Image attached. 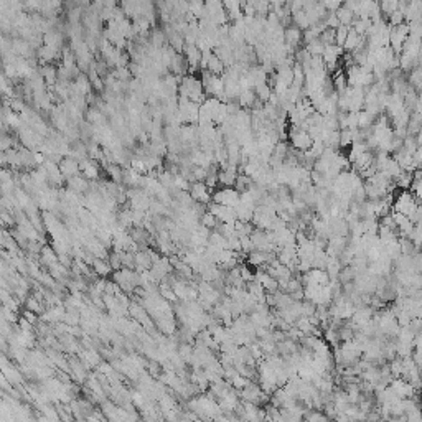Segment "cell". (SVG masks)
<instances>
[{
    "mask_svg": "<svg viewBox=\"0 0 422 422\" xmlns=\"http://www.w3.org/2000/svg\"><path fill=\"white\" fill-rule=\"evenodd\" d=\"M121 261H122V267H129V269H135V254L131 251H121Z\"/></svg>",
    "mask_w": 422,
    "mask_h": 422,
    "instance_id": "47",
    "label": "cell"
},
{
    "mask_svg": "<svg viewBox=\"0 0 422 422\" xmlns=\"http://www.w3.org/2000/svg\"><path fill=\"white\" fill-rule=\"evenodd\" d=\"M375 313H376L375 308L371 305H361V307L355 308V313H353V317H351V320L356 323V327H361L370 320H373V315H375Z\"/></svg>",
    "mask_w": 422,
    "mask_h": 422,
    "instance_id": "14",
    "label": "cell"
},
{
    "mask_svg": "<svg viewBox=\"0 0 422 422\" xmlns=\"http://www.w3.org/2000/svg\"><path fill=\"white\" fill-rule=\"evenodd\" d=\"M305 48H307V51L310 53L312 56H322L323 51H325V45H323L320 38H315V40L308 41L307 45H305Z\"/></svg>",
    "mask_w": 422,
    "mask_h": 422,
    "instance_id": "39",
    "label": "cell"
},
{
    "mask_svg": "<svg viewBox=\"0 0 422 422\" xmlns=\"http://www.w3.org/2000/svg\"><path fill=\"white\" fill-rule=\"evenodd\" d=\"M200 79H202V83H203V88H205L207 96H214L223 102L228 101L226 99L223 76H218V74L210 73L208 69H202V71H200Z\"/></svg>",
    "mask_w": 422,
    "mask_h": 422,
    "instance_id": "2",
    "label": "cell"
},
{
    "mask_svg": "<svg viewBox=\"0 0 422 422\" xmlns=\"http://www.w3.org/2000/svg\"><path fill=\"white\" fill-rule=\"evenodd\" d=\"M338 15V18L340 21H342V25H346V26H351L355 23V20H356V15L355 12L351 10L350 7H346V5H342L338 10H335Z\"/></svg>",
    "mask_w": 422,
    "mask_h": 422,
    "instance_id": "33",
    "label": "cell"
},
{
    "mask_svg": "<svg viewBox=\"0 0 422 422\" xmlns=\"http://www.w3.org/2000/svg\"><path fill=\"white\" fill-rule=\"evenodd\" d=\"M257 101V96H256V91L254 89H244L241 91L239 97H237V102H239V106L242 109H252L254 104H256Z\"/></svg>",
    "mask_w": 422,
    "mask_h": 422,
    "instance_id": "30",
    "label": "cell"
},
{
    "mask_svg": "<svg viewBox=\"0 0 422 422\" xmlns=\"http://www.w3.org/2000/svg\"><path fill=\"white\" fill-rule=\"evenodd\" d=\"M101 162L99 160H94V159H84L81 160V173L88 178L91 182H96L99 180L101 177V170H102V165H99Z\"/></svg>",
    "mask_w": 422,
    "mask_h": 422,
    "instance_id": "10",
    "label": "cell"
},
{
    "mask_svg": "<svg viewBox=\"0 0 422 422\" xmlns=\"http://www.w3.org/2000/svg\"><path fill=\"white\" fill-rule=\"evenodd\" d=\"M332 81H333V88H335V91H337L338 94L345 93V91L348 89V86H350L348 84V78H346V73H343L342 68H338L337 71L333 73Z\"/></svg>",
    "mask_w": 422,
    "mask_h": 422,
    "instance_id": "28",
    "label": "cell"
},
{
    "mask_svg": "<svg viewBox=\"0 0 422 422\" xmlns=\"http://www.w3.org/2000/svg\"><path fill=\"white\" fill-rule=\"evenodd\" d=\"M414 111L416 112H419V114H422V94L418 96V101H416V107H414Z\"/></svg>",
    "mask_w": 422,
    "mask_h": 422,
    "instance_id": "55",
    "label": "cell"
},
{
    "mask_svg": "<svg viewBox=\"0 0 422 422\" xmlns=\"http://www.w3.org/2000/svg\"><path fill=\"white\" fill-rule=\"evenodd\" d=\"M66 187L76 193H86L91 187V180H88L83 173H79V175L66 178Z\"/></svg>",
    "mask_w": 422,
    "mask_h": 422,
    "instance_id": "15",
    "label": "cell"
},
{
    "mask_svg": "<svg viewBox=\"0 0 422 422\" xmlns=\"http://www.w3.org/2000/svg\"><path fill=\"white\" fill-rule=\"evenodd\" d=\"M188 192H190L195 202H200L205 205H210L213 202V190H211L205 182H193Z\"/></svg>",
    "mask_w": 422,
    "mask_h": 422,
    "instance_id": "7",
    "label": "cell"
},
{
    "mask_svg": "<svg viewBox=\"0 0 422 422\" xmlns=\"http://www.w3.org/2000/svg\"><path fill=\"white\" fill-rule=\"evenodd\" d=\"M237 175H239V173H237V167L228 165L226 169H219V173H218L219 187H234Z\"/></svg>",
    "mask_w": 422,
    "mask_h": 422,
    "instance_id": "17",
    "label": "cell"
},
{
    "mask_svg": "<svg viewBox=\"0 0 422 422\" xmlns=\"http://www.w3.org/2000/svg\"><path fill=\"white\" fill-rule=\"evenodd\" d=\"M414 182V172H409V170H403L399 175L394 178V183H396V187L399 190H408L411 188Z\"/></svg>",
    "mask_w": 422,
    "mask_h": 422,
    "instance_id": "32",
    "label": "cell"
},
{
    "mask_svg": "<svg viewBox=\"0 0 422 422\" xmlns=\"http://www.w3.org/2000/svg\"><path fill=\"white\" fill-rule=\"evenodd\" d=\"M380 5H381V12L383 15H391L393 12H396L401 7V0H380Z\"/></svg>",
    "mask_w": 422,
    "mask_h": 422,
    "instance_id": "41",
    "label": "cell"
},
{
    "mask_svg": "<svg viewBox=\"0 0 422 422\" xmlns=\"http://www.w3.org/2000/svg\"><path fill=\"white\" fill-rule=\"evenodd\" d=\"M18 312H15L12 310V308H8V307H5L2 308V318L3 320H7L10 323H18V315H17Z\"/></svg>",
    "mask_w": 422,
    "mask_h": 422,
    "instance_id": "50",
    "label": "cell"
},
{
    "mask_svg": "<svg viewBox=\"0 0 422 422\" xmlns=\"http://www.w3.org/2000/svg\"><path fill=\"white\" fill-rule=\"evenodd\" d=\"M152 266H154V261H152V257H150L149 247L145 251L135 252V270L142 272V270H149Z\"/></svg>",
    "mask_w": 422,
    "mask_h": 422,
    "instance_id": "23",
    "label": "cell"
},
{
    "mask_svg": "<svg viewBox=\"0 0 422 422\" xmlns=\"http://www.w3.org/2000/svg\"><path fill=\"white\" fill-rule=\"evenodd\" d=\"M107 261H109V264H111L112 269H114V270L122 269V261H121V254H119V252L111 251V252H109V257H107Z\"/></svg>",
    "mask_w": 422,
    "mask_h": 422,
    "instance_id": "51",
    "label": "cell"
},
{
    "mask_svg": "<svg viewBox=\"0 0 422 422\" xmlns=\"http://www.w3.org/2000/svg\"><path fill=\"white\" fill-rule=\"evenodd\" d=\"M292 21H294V25L299 26L300 30H307V28H310V26H312L310 18H308L305 8H302V10H299V12L292 13Z\"/></svg>",
    "mask_w": 422,
    "mask_h": 422,
    "instance_id": "35",
    "label": "cell"
},
{
    "mask_svg": "<svg viewBox=\"0 0 422 422\" xmlns=\"http://www.w3.org/2000/svg\"><path fill=\"white\" fill-rule=\"evenodd\" d=\"M254 183V180L251 177H247L246 173H239V175H237V180H236V185H234V188L239 193H242V192H247L251 188V185Z\"/></svg>",
    "mask_w": 422,
    "mask_h": 422,
    "instance_id": "40",
    "label": "cell"
},
{
    "mask_svg": "<svg viewBox=\"0 0 422 422\" xmlns=\"http://www.w3.org/2000/svg\"><path fill=\"white\" fill-rule=\"evenodd\" d=\"M409 36V25L401 23L396 26H391V36H389V46L393 48L398 55H401L403 46Z\"/></svg>",
    "mask_w": 422,
    "mask_h": 422,
    "instance_id": "6",
    "label": "cell"
},
{
    "mask_svg": "<svg viewBox=\"0 0 422 422\" xmlns=\"http://www.w3.org/2000/svg\"><path fill=\"white\" fill-rule=\"evenodd\" d=\"M223 5H224V10L231 21L241 20L244 17V10H242L241 0H223Z\"/></svg>",
    "mask_w": 422,
    "mask_h": 422,
    "instance_id": "19",
    "label": "cell"
},
{
    "mask_svg": "<svg viewBox=\"0 0 422 422\" xmlns=\"http://www.w3.org/2000/svg\"><path fill=\"white\" fill-rule=\"evenodd\" d=\"M208 211H211L216 218L219 219V223H236V210L232 207H226V205H219L211 202L208 205Z\"/></svg>",
    "mask_w": 422,
    "mask_h": 422,
    "instance_id": "8",
    "label": "cell"
},
{
    "mask_svg": "<svg viewBox=\"0 0 422 422\" xmlns=\"http://www.w3.org/2000/svg\"><path fill=\"white\" fill-rule=\"evenodd\" d=\"M59 169H61L63 175L66 177V178L79 175V173H81V162L78 159H74V157H71V155H66L61 162H59Z\"/></svg>",
    "mask_w": 422,
    "mask_h": 422,
    "instance_id": "11",
    "label": "cell"
},
{
    "mask_svg": "<svg viewBox=\"0 0 422 422\" xmlns=\"http://www.w3.org/2000/svg\"><path fill=\"white\" fill-rule=\"evenodd\" d=\"M256 280L257 282H261L264 285V289H266V292H269V294H274V292H277L280 287H279V280L272 277L267 270H257L256 272Z\"/></svg>",
    "mask_w": 422,
    "mask_h": 422,
    "instance_id": "18",
    "label": "cell"
},
{
    "mask_svg": "<svg viewBox=\"0 0 422 422\" xmlns=\"http://www.w3.org/2000/svg\"><path fill=\"white\" fill-rule=\"evenodd\" d=\"M112 74L116 76V79L119 81H131L134 76H132V71H131V68L129 66H119V68H114L112 69Z\"/></svg>",
    "mask_w": 422,
    "mask_h": 422,
    "instance_id": "45",
    "label": "cell"
},
{
    "mask_svg": "<svg viewBox=\"0 0 422 422\" xmlns=\"http://www.w3.org/2000/svg\"><path fill=\"white\" fill-rule=\"evenodd\" d=\"M104 170L107 173V177L111 178V180H114L117 183H124V169L121 165L117 164H107L104 167Z\"/></svg>",
    "mask_w": 422,
    "mask_h": 422,
    "instance_id": "36",
    "label": "cell"
},
{
    "mask_svg": "<svg viewBox=\"0 0 422 422\" xmlns=\"http://www.w3.org/2000/svg\"><path fill=\"white\" fill-rule=\"evenodd\" d=\"M93 270L99 275V277H104V279L109 277V275H112V272H114V269H112L109 261H107V259H99V257L94 259Z\"/></svg>",
    "mask_w": 422,
    "mask_h": 422,
    "instance_id": "29",
    "label": "cell"
},
{
    "mask_svg": "<svg viewBox=\"0 0 422 422\" xmlns=\"http://www.w3.org/2000/svg\"><path fill=\"white\" fill-rule=\"evenodd\" d=\"M254 91H256V96H257V99H259V101H262L264 104H266V102L269 101L270 94L274 93V91H272V88H270V86H269V83H264V84H259V86H256V88H254Z\"/></svg>",
    "mask_w": 422,
    "mask_h": 422,
    "instance_id": "42",
    "label": "cell"
},
{
    "mask_svg": "<svg viewBox=\"0 0 422 422\" xmlns=\"http://www.w3.org/2000/svg\"><path fill=\"white\" fill-rule=\"evenodd\" d=\"M84 119L88 122L93 124V126H101V124H104V122H109V121H106L107 116L99 109V107H96V106H89L88 107Z\"/></svg>",
    "mask_w": 422,
    "mask_h": 422,
    "instance_id": "24",
    "label": "cell"
},
{
    "mask_svg": "<svg viewBox=\"0 0 422 422\" xmlns=\"http://www.w3.org/2000/svg\"><path fill=\"white\" fill-rule=\"evenodd\" d=\"M350 28L351 26H346V25H340L337 28V41L335 43H337L338 46L343 48L345 41H346V36H348V33H350Z\"/></svg>",
    "mask_w": 422,
    "mask_h": 422,
    "instance_id": "48",
    "label": "cell"
},
{
    "mask_svg": "<svg viewBox=\"0 0 422 422\" xmlns=\"http://www.w3.org/2000/svg\"><path fill=\"white\" fill-rule=\"evenodd\" d=\"M18 327H20L21 330H25V332H33V328H35L33 323L26 320L25 317H20V318H18Z\"/></svg>",
    "mask_w": 422,
    "mask_h": 422,
    "instance_id": "53",
    "label": "cell"
},
{
    "mask_svg": "<svg viewBox=\"0 0 422 422\" xmlns=\"http://www.w3.org/2000/svg\"><path fill=\"white\" fill-rule=\"evenodd\" d=\"M43 41H45V45L55 48V50H63L64 48V33L63 31H59L58 28H53V30L48 31V33L43 35Z\"/></svg>",
    "mask_w": 422,
    "mask_h": 422,
    "instance_id": "20",
    "label": "cell"
},
{
    "mask_svg": "<svg viewBox=\"0 0 422 422\" xmlns=\"http://www.w3.org/2000/svg\"><path fill=\"white\" fill-rule=\"evenodd\" d=\"M414 167L416 169H422V145H419L414 152Z\"/></svg>",
    "mask_w": 422,
    "mask_h": 422,
    "instance_id": "54",
    "label": "cell"
},
{
    "mask_svg": "<svg viewBox=\"0 0 422 422\" xmlns=\"http://www.w3.org/2000/svg\"><path fill=\"white\" fill-rule=\"evenodd\" d=\"M25 305H26V308H28V310H33V312L38 313V315H41V313L46 310V308H45V305H46V304H45V300H40L36 295H30V297H26Z\"/></svg>",
    "mask_w": 422,
    "mask_h": 422,
    "instance_id": "37",
    "label": "cell"
},
{
    "mask_svg": "<svg viewBox=\"0 0 422 422\" xmlns=\"http://www.w3.org/2000/svg\"><path fill=\"white\" fill-rule=\"evenodd\" d=\"M170 73L177 74V76L183 78L185 74H188V63H187V58L183 53H175L172 58V63H170Z\"/></svg>",
    "mask_w": 422,
    "mask_h": 422,
    "instance_id": "16",
    "label": "cell"
},
{
    "mask_svg": "<svg viewBox=\"0 0 422 422\" xmlns=\"http://www.w3.org/2000/svg\"><path fill=\"white\" fill-rule=\"evenodd\" d=\"M149 40H150V45H154L157 48H164L165 45H169V40H167V35L162 26H154V28L150 30Z\"/></svg>",
    "mask_w": 422,
    "mask_h": 422,
    "instance_id": "27",
    "label": "cell"
},
{
    "mask_svg": "<svg viewBox=\"0 0 422 422\" xmlns=\"http://www.w3.org/2000/svg\"><path fill=\"white\" fill-rule=\"evenodd\" d=\"M200 224L207 226V228H210V229H216V226L219 224V219L216 218L211 211H207V213H203L202 218H200Z\"/></svg>",
    "mask_w": 422,
    "mask_h": 422,
    "instance_id": "44",
    "label": "cell"
},
{
    "mask_svg": "<svg viewBox=\"0 0 422 422\" xmlns=\"http://www.w3.org/2000/svg\"><path fill=\"white\" fill-rule=\"evenodd\" d=\"M234 210H236V218H237V219H239V221H246V223H252V218H254V211H256V207L239 202V205H237Z\"/></svg>",
    "mask_w": 422,
    "mask_h": 422,
    "instance_id": "26",
    "label": "cell"
},
{
    "mask_svg": "<svg viewBox=\"0 0 422 422\" xmlns=\"http://www.w3.org/2000/svg\"><path fill=\"white\" fill-rule=\"evenodd\" d=\"M411 193L414 195L416 200H418L419 203L422 202V180H416L414 178L413 185H411Z\"/></svg>",
    "mask_w": 422,
    "mask_h": 422,
    "instance_id": "52",
    "label": "cell"
},
{
    "mask_svg": "<svg viewBox=\"0 0 422 422\" xmlns=\"http://www.w3.org/2000/svg\"><path fill=\"white\" fill-rule=\"evenodd\" d=\"M419 406H421V409H422V399H421V401H419Z\"/></svg>",
    "mask_w": 422,
    "mask_h": 422,
    "instance_id": "56",
    "label": "cell"
},
{
    "mask_svg": "<svg viewBox=\"0 0 422 422\" xmlns=\"http://www.w3.org/2000/svg\"><path fill=\"white\" fill-rule=\"evenodd\" d=\"M373 165H375V154H373L371 150H366V152H363L358 157V159L353 162V164H351L353 170L358 172V173H361L366 169H370V167H373Z\"/></svg>",
    "mask_w": 422,
    "mask_h": 422,
    "instance_id": "21",
    "label": "cell"
},
{
    "mask_svg": "<svg viewBox=\"0 0 422 422\" xmlns=\"http://www.w3.org/2000/svg\"><path fill=\"white\" fill-rule=\"evenodd\" d=\"M40 74L43 76V79L46 81L48 88H53L58 83V66H53V64H41L38 68Z\"/></svg>",
    "mask_w": 422,
    "mask_h": 422,
    "instance_id": "22",
    "label": "cell"
},
{
    "mask_svg": "<svg viewBox=\"0 0 422 422\" xmlns=\"http://www.w3.org/2000/svg\"><path fill=\"white\" fill-rule=\"evenodd\" d=\"M323 21H325V25L328 26V28H335V30H337L338 26L342 25V21H340L337 12H328L327 17L323 18Z\"/></svg>",
    "mask_w": 422,
    "mask_h": 422,
    "instance_id": "49",
    "label": "cell"
},
{
    "mask_svg": "<svg viewBox=\"0 0 422 422\" xmlns=\"http://www.w3.org/2000/svg\"><path fill=\"white\" fill-rule=\"evenodd\" d=\"M422 129V114L419 112H411L409 122H408V135H418Z\"/></svg>",
    "mask_w": 422,
    "mask_h": 422,
    "instance_id": "34",
    "label": "cell"
},
{
    "mask_svg": "<svg viewBox=\"0 0 422 422\" xmlns=\"http://www.w3.org/2000/svg\"><path fill=\"white\" fill-rule=\"evenodd\" d=\"M365 45H366V36H361L360 33H356V30L351 26L350 33H348V36H346V41L343 45V50L346 53H353V51L358 50V48L365 46Z\"/></svg>",
    "mask_w": 422,
    "mask_h": 422,
    "instance_id": "12",
    "label": "cell"
},
{
    "mask_svg": "<svg viewBox=\"0 0 422 422\" xmlns=\"http://www.w3.org/2000/svg\"><path fill=\"white\" fill-rule=\"evenodd\" d=\"M69 368H71V371H69V375H71V378L76 383H86V380H88V370H84V368H88L84 363H83V360H76V358H71L69 360Z\"/></svg>",
    "mask_w": 422,
    "mask_h": 422,
    "instance_id": "13",
    "label": "cell"
},
{
    "mask_svg": "<svg viewBox=\"0 0 422 422\" xmlns=\"http://www.w3.org/2000/svg\"><path fill=\"white\" fill-rule=\"evenodd\" d=\"M207 69L210 73H213V74H218V76H221V74H223L224 71H226V64L221 61V59L218 58L213 53V55H211V58H210V61H208V66H207Z\"/></svg>",
    "mask_w": 422,
    "mask_h": 422,
    "instance_id": "38",
    "label": "cell"
},
{
    "mask_svg": "<svg viewBox=\"0 0 422 422\" xmlns=\"http://www.w3.org/2000/svg\"><path fill=\"white\" fill-rule=\"evenodd\" d=\"M183 55H185L188 63V73L197 74V71H200V63H202V51H200V48L195 43H187Z\"/></svg>",
    "mask_w": 422,
    "mask_h": 422,
    "instance_id": "9",
    "label": "cell"
},
{
    "mask_svg": "<svg viewBox=\"0 0 422 422\" xmlns=\"http://www.w3.org/2000/svg\"><path fill=\"white\" fill-rule=\"evenodd\" d=\"M287 140L292 149L300 150V152H307L313 144L312 135L304 126H290L287 131Z\"/></svg>",
    "mask_w": 422,
    "mask_h": 422,
    "instance_id": "4",
    "label": "cell"
},
{
    "mask_svg": "<svg viewBox=\"0 0 422 422\" xmlns=\"http://www.w3.org/2000/svg\"><path fill=\"white\" fill-rule=\"evenodd\" d=\"M346 78H348V84L350 86H360V88H370L371 84L376 83L375 73L370 66H358V64H353V66L346 68Z\"/></svg>",
    "mask_w": 422,
    "mask_h": 422,
    "instance_id": "3",
    "label": "cell"
},
{
    "mask_svg": "<svg viewBox=\"0 0 422 422\" xmlns=\"http://www.w3.org/2000/svg\"><path fill=\"white\" fill-rule=\"evenodd\" d=\"M318 38L322 40V43H323L325 46H328V45H337V43H335V41H337V30H335V28H328V26H327V28L320 33V36H318Z\"/></svg>",
    "mask_w": 422,
    "mask_h": 422,
    "instance_id": "43",
    "label": "cell"
},
{
    "mask_svg": "<svg viewBox=\"0 0 422 422\" xmlns=\"http://www.w3.org/2000/svg\"><path fill=\"white\" fill-rule=\"evenodd\" d=\"M178 96L190 97L193 102H198V104H202V102L208 97L207 93H205L202 79H200L197 74H190V73L185 74V76L180 79Z\"/></svg>",
    "mask_w": 422,
    "mask_h": 422,
    "instance_id": "1",
    "label": "cell"
},
{
    "mask_svg": "<svg viewBox=\"0 0 422 422\" xmlns=\"http://www.w3.org/2000/svg\"><path fill=\"white\" fill-rule=\"evenodd\" d=\"M388 20V23L391 25V26H396V25H401V23H406V15L401 8L396 10V12H393L391 15H388L386 17Z\"/></svg>",
    "mask_w": 422,
    "mask_h": 422,
    "instance_id": "46",
    "label": "cell"
},
{
    "mask_svg": "<svg viewBox=\"0 0 422 422\" xmlns=\"http://www.w3.org/2000/svg\"><path fill=\"white\" fill-rule=\"evenodd\" d=\"M5 356H7V355H3V358H2V375L7 378V380L12 384H20L21 381H23V378H21V375L17 370H15L13 366L8 365V361H7Z\"/></svg>",
    "mask_w": 422,
    "mask_h": 422,
    "instance_id": "25",
    "label": "cell"
},
{
    "mask_svg": "<svg viewBox=\"0 0 422 422\" xmlns=\"http://www.w3.org/2000/svg\"><path fill=\"white\" fill-rule=\"evenodd\" d=\"M213 202L236 208L241 202V193L234 187H221L213 192Z\"/></svg>",
    "mask_w": 422,
    "mask_h": 422,
    "instance_id": "5",
    "label": "cell"
},
{
    "mask_svg": "<svg viewBox=\"0 0 422 422\" xmlns=\"http://www.w3.org/2000/svg\"><path fill=\"white\" fill-rule=\"evenodd\" d=\"M142 173L137 172L132 167H127L124 169V185L127 187H140V182H142Z\"/></svg>",
    "mask_w": 422,
    "mask_h": 422,
    "instance_id": "31",
    "label": "cell"
}]
</instances>
